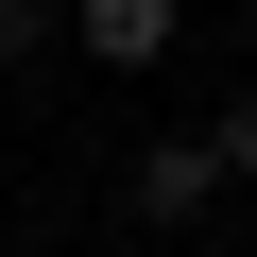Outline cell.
I'll use <instances>...</instances> for the list:
<instances>
[{
	"label": "cell",
	"instance_id": "obj_1",
	"mask_svg": "<svg viewBox=\"0 0 257 257\" xmlns=\"http://www.w3.org/2000/svg\"><path fill=\"white\" fill-rule=\"evenodd\" d=\"M69 52H86V69H172V52H189V0H86Z\"/></svg>",
	"mask_w": 257,
	"mask_h": 257
},
{
	"label": "cell",
	"instance_id": "obj_2",
	"mask_svg": "<svg viewBox=\"0 0 257 257\" xmlns=\"http://www.w3.org/2000/svg\"><path fill=\"white\" fill-rule=\"evenodd\" d=\"M206 206H223V155H206V138H138V223H172V240H189Z\"/></svg>",
	"mask_w": 257,
	"mask_h": 257
},
{
	"label": "cell",
	"instance_id": "obj_4",
	"mask_svg": "<svg viewBox=\"0 0 257 257\" xmlns=\"http://www.w3.org/2000/svg\"><path fill=\"white\" fill-rule=\"evenodd\" d=\"M206 155H223V189H257V86H240V103L206 120Z\"/></svg>",
	"mask_w": 257,
	"mask_h": 257
},
{
	"label": "cell",
	"instance_id": "obj_3",
	"mask_svg": "<svg viewBox=\"0 0 257 257\" xmlns=\"http://www.w3.org/2000/svg\"><path fill=\"white\" fill-rule=\"evenodd\" d=\"M35 52H69V18L52 0H0V69H35Z\"/></svg>",
	"mask_w": 257,
	"mask_h": 257
}]
</instances>
